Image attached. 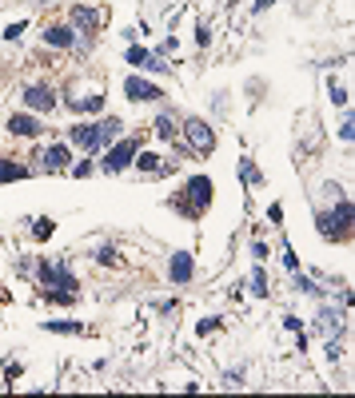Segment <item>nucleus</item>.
Segmentation results:
<instances>
[{"label":"nucleus","instance_id":"2eb2a0df","mask_svg":"<svg viewBox=\"0 0 355 398\" xmlns=\"http://www.w3.org/2000/svg\"><path fill=\"white\" fill-rule=\"evenodd\" d=\"M192 275H196L192 251H176V255L168 259V279H172L176 287H184V283H192Z\"/></svg>","mask_w":355,"mask_h":398},{"label":"nucleus","instance_id":"4be33fe9","mask_svg":"<svg viewBox=\"0 0 355 398\" xmlns=\"http://www.w3.org/2000/svg\"><path fill=\"white\" fill-rule=\"evenodd\" d=\"M319 330L324 335H339L344 330V315H335L332 307H319Z\"/></svg>","mask_w":355,"mask_h":398},{"label":"nucleus","instance_id":"9b49d317","mask_svg":"<svg viewBox=\"0 0 355 398\" xmlns=\"http://www.w3.org/2000/svg\"><path fill=\"white\" fill-rule=\"evenodd\" d=\"M9 136H21V139H36V136H44V119L36 116V112H12L9 116Z\"/></svg>","mask_w":355,"mask_h":398},{"label":"nucleus","instance_id":"72a5a7b5","mask_svg":"<svg viewBox=\"0 0 355 398\" xmlns=\"http://www.w3.org/2000/svg\"><path fill=\"white\" fill-rule=\"evenodd\" d=\"M252 255H255V263H264V259H267V243H260V239H255V243H252Z\"/></svg>","mask_w":355,"mask_h":398},{"label":"nucleus","instance_id":"473e14b6","mask_svg":"<svg viewBox=\"0 0 355 398\" xmlns=\"http://www.w3.org/2000/svg\"><path fill=\"white\" fill-rule=\"evenodd\" d=\"M351 136H355V124H351V119H344V124H339V139L351 144Z\"/></svg>","mask_w":355,"mask_h":398},{"label":"nucleus","instance_id":"aec40b11","mask_svg":"<svg viewBox=\"0 0 355 398\" xmlns=\"http://www.w3.org/2000/svg\"><path fill=\"white\" fill-rule=\"evenodd\" d=\"M96 263H100V267H124V255L116 243H100V247H96Z\"/></svg>","mask_w":355,"mask_h":398},{"label":"nucleus","instance_id":"c9c22d12","mask_svg":"<svg viewBox=\"0 0 355 398\" xmlns=\"http://www.w3.org/2000/svg\"><path fill=\"white\" fill-rule=\"evenodd\" d=\"M267 219H272V223H284V208H280V203H272V208H267Z\"/></svg>","mask_w":355,"mask_h":398},{"label":"nucleus","instance_id":"9d476101","mask_svg":"<svg viewBox=\"0 0 355 398\" xmlns=\"http://www.w3.org/2000/svg\"><path fill=\"white\" fill-rule=\"evenodd\" d=\"M124 60H128V64H132L136 72H156V76H164V72H172V64H164V56H160V52L140 48V44H132V48L124 52Z\"/></svg>","mask_w":355,"mask_h":398},{"label":"nucleus","instance_id":"f704fd0d","mask_svg":"<svg viewBox=\"0 0 355 398\" xmlns=\"http://www.w3.org/2000/svg\"><path fill=\"white\" fill-rule=\"evenodd\" d=\"M196 40H200V48H208V40H212V32H208V24H200V28H196Z\"/></svg>","mask_w":355,"mask_h":398},{"label":"nucleus","instance_id":"e433bc0d","mask_svg":"<svg viewBox=\"0 0 355 398\" xmlns=\"http://www.w3.org/2000/svg\"><path fill=\"white\" fill-rule=\"evenodd\" d=\"M4 375H9V382H16V378L24 375V367H21V362H9V370H4Z\"/></svg>","mask_w":355,"mask_h":398},{"label":"nucleus","instance_id":"dca6fc26","mask_svg":"<svg viewBox=\"0 0 355 398\" xmlns=\"http://www.w3.org/2000/svg\"><path fill=\"white\" fill-rule=\"evenodd\" d=\"M32 168L28 163H21V159L12 156H0V183H16V179H28Z\"/></svg>","mask_w":355,"mask_h":398},{"label":"nucleus","instance_id":"ddd939ff","mask_svg":"<svg viewBox=\"0 0 355 398\" xmlns=\"http://www.w3.org/2000/svg\"><path fill=\"white\" fill-rule=\"evenodd\" d=\"M36 159H41V168H44V171L60 176V171H68V168H72V148L60 139V144H48V148H44Z\"/></svg>","mask_w":355,"mask_h":398},{"label":"nucleus","instance_id":"f03ea898","mask_svg":"<svg viewBox=\"0 0 355 398\" xmlns=\"http://www.w3.org/2000/svg\"><path fill=\"white\" fill-rule=\"evenodd\" d=\"M212 191H216V183L208 176H192L184 183V191H176V195L168 199V208L188 215V219H200L203 211L212 208Z\"/></svg>","mask_w":355,"mask_h":398},{"label":"nucleus","instance_id":"0eeeda50","mask_svg":"<svg viewBox=\"0 0 355 398\" xmlns=\"http://www.w3.org/2000/svg\"><path fill=\"white\" fill-rule=\"evenodd\" d=\"M60 92L52 88V84H44V80H36V84H24L21 88V104H24V112H36V116H48L56 104H60Z\"/></svg>","mask_w":355,"mask_h":398},{"label":"nucleus","instance_id":"a19ab883","mask_svg":"<svg viewBox=\"0 0 355 398\" xmlns=\"http://www.w3.org/2000/svg\"><path fill=\"white\" fill-rule=\"evenodd\" d=\"M32 4H48V0H32Z\"/></svg>","mask_w":355,"mask_h":398},{"label":"nucleus","instance_id":"6e6552de","mask_svg":"<svg viewBox=\"0 0 355 398\" xmlns=\"http://www.w3.org/2000/svg\"><path fill=\"white\" fill-rule=\"evenodd\" d=\"M68 24L80 32V36H96L100 24H104V9H96V4H72V9H68Z\"/></svg>","mask_w":355,"mask_h":398},{"label":"nucleus","instance_id":"5701e85b","mask_svg":"<svg viewBox=\"0 0 355 398\" xmlns=\"http://www.w3.org/2000/svg\"><path fill=\"white\" fill-rule=\"evenodd\" d=\"M52 231H56V219H48V215H41V219H32V239H52Z\"/></svg>","mask_w":355,"mask_h":398},{"label":"nucleus","instance_id":"4468645a","mask_svg":"<svg viewBox=\"0 0 355 398\" xmlns=\"http://www.w3.org/2000/svg\"><path fill=\"white\" fill-rule=\"evenodd\" d=\"M132 168L140 171V176H172L176 163H168L164 156H156V151L140 148V151H136V159H132Z\"/></svg>","mask_w":355,"mask_h":398},{"label":"nucleus","instance_id":"cd10ccee","mask_svg":"<svg viewBox=\"0 0 355 398\" xmlns=\"http://www.w3.org/2000/svg\"><path fill=\"white\" fill-rule=\"evenodd\" d=\"M280 255H284V267L295 275V271H300V255L292 251V243H284V247H280Z\"/></svg>","mask_w":355,"mask_h":398},{"label":"nucleus","instance_id":"c85d7f7f","mask_svg":"<svg viewBox=\"0 0 355 398\" xmlns=\"http://www.w3.org/2000/svg\"><path fill=\"white\" fill-rule=\"evenodd\" d=\"M24 28H28V20H12L9 28H4V40H21Z\"/></svg>","mask_w":355,"mask_h":398},{"label":"nucleus","instance_id":"f8f14e48","mask_svg":"<svg viewBox=\"0 0 355 398\" xmlns=\"http://www.w3.org/2000/svg\"><path fill=\"white\" fill-rule=\"evenodd\" d=\"M41 40L48 44V48H60V52H76V40H80V32L72 28V24H44Z\"/></svg>","mask_w":355,"mask_h":398},{"label":"nucleus","instance_id":"a878e982","mask_svg":"<svg viewBox=\"0 0 355 398\" xmlns=\"http://www.w3.org/2000/svg\"><path fill=\"white\" fill-rule=\"evenodd\" d=\"M295 287L304 291V295H315V298H324V291L315 287V283H312V279L304 275V271H295Z\"/></svg>","mask_w":355,"mask_h":398},{"label":"nucleus","instance_id":"423d86ee","mask_svg":"<svg viewBox=\"0 0 355 398\" xmlns=\"http://www.w3.org/2000/svg\"><path fill=\"white\" fill-rule=\"evenodd\" d=\"M136 151H140V136H120V139H112L108 148H104L100 171H108V176H120L124 168H132Z\"/></svg>","mask_w":355,"mask_h":398},{"label":"nucleus","instance_id":"1a4fd4ad","mask_svg":"<svg viewBox=\"0 0 355 398\" xmlns=\"http://www.w3.org/2000/svg\"><path fill=\"white\" fill-rule=\"evenodd\" d=\"M124 96L132 104H156V100H164V88L152 84V80H144L140 72H132V76H124Z\"/></svg>","mask_w":355,"mask_h":398},{"label":"nucleus","instance_id":"f3484780","mask_svg":"<svg viewBox=\"0 0 355 398\" xmlns=\"http://www.w3.org/2000/svg\"><path fill=\"white\" fill-rule=\"evenodd\" d=\"M152 136H156V139H164V144H172V139L180 136V124H176L172 112H160V116L152 119Z\"/></svg>","mask_w":355,"mask_h":398},{"label":"nucleus","instance_id":"ea45409f","mask_svg":"<svg viewBox=\"0 0 355 398\" xmlns=\"http://www.w3.org/2000/svg\"><path fill=\"white\" fill-rule=\"evenodd\" d=\"M272 4H275V0H255V12H267Z\"/></svg>","mask_w":355,"mask_h":398},{"label":"nucleus","instance_id":"c756f323","mask_svg":"<svg viewBox=\"0 0 355 398\" xmlns=\"http://www.w3.org/2000/svg\"><path fill=\"white\" fill-rule=\"evenodd\" d=\"M327 92H332V104H339V108H344V104H347V88H339L335 80H332V84H327Z\"/></svg>","mask_w":355,"mask_h":398},{"label":"nucleus","instance_id":"6ab92c4d","mask_svg":"<svg viewBox=\"0 0 355 398\" xmlns=\"http://www.w3.org/2000/svg\"><path fill=\"white\" fill-rule=\"evenodd\" d=\"M41 298L48 303V307H72V303L80 298V291H56V287H44Z\"/></svg>","mask_w":355,"mask_h":398},{"label":"nucleus","instance_id":"412c9836","mask_svg":"<svg viewBox=\"0 0 355 398\" xmlns=\"http://www.w3.org/2000/svg\"><path fill=\"white\" fill-rule=\"evenodd\" d=\"M240 179H244V183H252V188H260V183H264V171L255 168V159H248V156H240Z\"/></svg>","mask_w":355,"mask_h":398},{"label":"nucleus","instance_id":"f257e3e1","mask_svg":"<svg viewBox=\"0 0 355 398\" xmlns=\"http://www.w3.org/2000/svg\"><path fill=\"white\" fill-rule=\"evenodd\" d=\"M124 131V119L120 116H100V119H80V124H72L68 131H64V144L68 148H80L88 151V156H96V151H104L112 144V139H120Z\"/></svg>","mask_w":355,"mask_h":398},{"label":"nucleus","instance_id":"4c0bfd02","mask_svg":"<svg viewBox=\"0 0 355 398\" xmlns=\"http://www.w3.org/2000/svg\"><path fill=\"white\" fill-rule=\"evenodd\" d=\"M156 311H160V315H168V311H176V298H160V303H156Z\"/></svg>","mask_w":355,"mask_h":398},{"label":"nucleus","instance_id":"20e7f679","mask_svg":"<svg viewBox=\"0 0 355 398\" xmlns=\"http://www.w3.org/2000/svg\"><path fill=\"white\" fill-rule=\"evenodd\" d=\"M180 139L192 148L196 159H203V156H212V151H216V128L208 124V119H200V116L184 119V124H180Z\"/></svg>","mask_w":355,"mask_h":398},{"label":"nucleus","instance_id":"39448f33","mask_svg":"<svg viewBox=\"0 0 355 398\" xmlns=\"http://www.w3.org/2000/svg\"><path fill=\"white\" fill-rule=\"evenodd\" d=\"M32 275H36V283H41V287H56V291H80V279L72 275V267L64 263V259H41Z\"/></svg>","mask_w":355,"mask_h":398},{"label":"nucleus","instance_id":"58836bf2","mask_svg":"<svg viewBox=\"0 0 355 398\" xmlns=\"http://www.w3.org/2000/svg\"><path fill=\"white\" fill-rule=\"evenodd\" d=\"M284 327H287V330H295V335H300V330H304V323H300V318H295V315H287V318H284Z\"/></svg>","mask_w":355,"mask_h":398},{"label":"nucleus","instance_id":"bb28decb","mask_svg":"<svg viewBox=\"0 0 355 398\" xmlns=\"http://www.w3.org/2000/svg\"><path fill=\"white\" fill-rule=\"evenodd\" d=\"M92 171H96V163H92V159H80V163H72V168H68V176H76V179H88Z\"/></svg>","mask_w":355,"mask_h":398},{"label":"nucleus","instance_id":"a211bd4d","mask_svg":"<svg viewBox=\"0 0 355 398\" xmlns=\"http://www.w3.org/2000/svg\"><path fill=\"white\" fill-rule=\"evenodd\" d=\"M41 330H48V335H84V323H76V318H44Z\"/></svg>","mask_w":355,"mask_h":398},{"label":"nucleus","instance_id":"2f4dec72","mask_svg":"<svg viewBox=\"0 0 355 398\" xmlns=\"http://www.w3.org/2000/svg\"><path fill=\"white\" fill-rule=\"evenodd\" d=\"M223 382H228V387H244V370H228Z\"/></svg>","mask_w":355,"mask_h":398},{"label":"nucleus","instance_id":"b1692460","mask_svg":"<svg viewBox=\"0 0 355 398\" xmlns=\"http://www.w3.org/2000/svg\"><path fill=\"white\" fill-rule=\"evenodd\" d=\"M84 112H92V116L104 112V92H88V96H80V116H84Z\"/></svg>","mask_w":355,"mask_h":398},{"label":"nucleus","instance_id":"7c9ffc66","mask_svg":"<svg viewBox=\"0 0 355 398\" xmlns=\"http://www.w3.org/2000/svg\"><path fill=\"white\" fill-rule=\"evenodd\" d=\"M200 335H212V330H220V318H200Z\"/></svg>","mask_w":355,"mask_h":398},{"label":"nucleus","instance_id":"393cba45","mask_svg":"<svg viewBox=\"0 0 355 398\" xmlns=\"http://www.w3.org/2000/svg\"><path fill=\"white\" fill-rule=\"evenodd\" d=\"M267 291H272V287H267V275H264V267H255V271H252V295H260V298H264Z\"/></svg>","mask_w":355,"mask_h":398},{"label":"nucleus","instance_id":"7ed1b4c3","mask_svg":"<svg viewBox=\"0 0 355 398\" xmlns=\"http://www.w3.org/2000/svg\"><path fill=\"white\" fill-rule=\"evenodd\" d=\"M351 199L339 195V203L335 208H324V211H315V227H319V235L327 239V243H347L351 239Z\"/></svg>","mask_w":355,"mask_h":398}]
</instances>
